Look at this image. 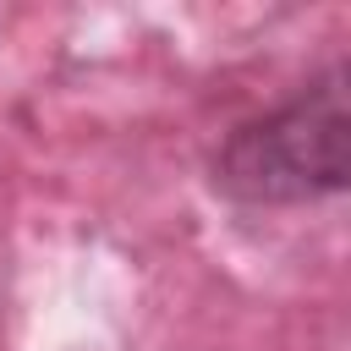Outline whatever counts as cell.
Instances as JSON below:
<instances>
[{"mask_svg": "<svg viewBox=\"0 0 351 351\" xmlns=\"http://www.w3.org/2000/svg\"><path fill=\"white\" fill-rule=\"evenodd\" d=\"M346 143H351V115H346V71L329 66L318 82H307L296 99L280 110L241 121L208 165L214 192L247 208H291V203H318L346 186Z\"/></svg>", "mask_w": 351, "mask_h": 351, "instance_id": "obj_1", "label": "cell"}]
</instances>
